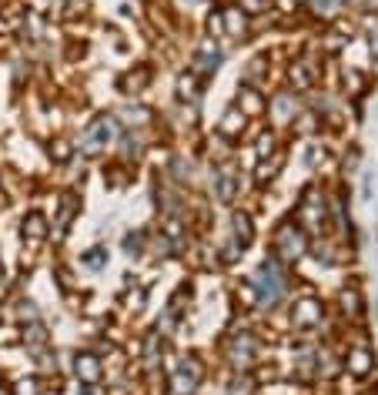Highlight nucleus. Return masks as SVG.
I'll use <instances>...</instances> for the list:
<instances>
[{"instance_id":"nucleus-1","label":"nucleus","mask_w":378,"mask_h":395,"mask_svg":"<svg viewBox=\"0 0 378 395\" xmlns=\"http://www.w3.org/2000/svg\"><path fill=\"white\" fill-rule=\"evenodd\" d=\"M234 225H238V228H234V231H238V238H241V241H251V221H248L245 214H238V218H234Z\"/></svg>"},{"instance_id":"nucleus-2","label":"nucleus","mask_w":378,"mask_h":395,"mask_svg":"<svg viewBox=\"0 0 378 395\" xmlns=\"http://www.w3.org/2000/svg\"><path fill=\"white\" fill-rule=\"evenodd\" d=\"M84 375H87V378H97V365L90 362V355H84Z\"/></svg>"}]
</instances>
